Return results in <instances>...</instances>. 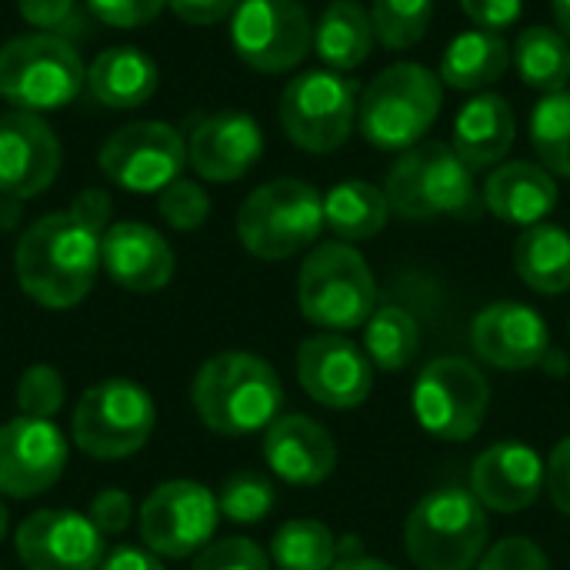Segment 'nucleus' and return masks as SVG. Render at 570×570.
Instances as JSON below:
<instances>
[{"label":"nucleus","mask_w":570,"mask_h":570,"mask_svg":"<svg viewBox=\"0 0 570 570\" xmlns=\"http://www.w3.org/2000/svg\"><path fill=\"white\" fill-rule=\"evenodd\" d=\"M100 267V234L70 210L33 220L13 250L20 291L47 311L77 307L90 294Z\"/></svg>","instance_id":"nucleus-1"},{"label":"nucleus","mask_w":570,"mask_h":570,"mask_svg":"<svg viewBox=\"0 0 570 570\" xmlns=\"http://www.w3.org/2000/svg\"><path fill=\"white\" fill-rule=\"evenodd\" d=\"M190 401L200 424L214 434L247 438L267 431L281 417L284 387L264 357L247 351H224L197 371Z\"/></svg>","instance_id":"nucleus-2"},{"label":"nucleus","mask_w":570,"mask_h":570,"mask_svg":"<svg viewBox=\"0 0 570 570\" xmlns=\"http://www.w3.org/2000/svg\"><path fill=\"white\" fill-rule=\"evenodd\" d=\"M384 197L391 214L404 220L458 217L474 220L484 207L474 170L454 154L451 144L428 140L404 150L384 180Z\"/></svg>","instance_id":"nucleus-3"},{"label":"nucleus","mask_w":570,"mask_h":570,"mask_svg":"<svg viewBox=\"0 0 570 570\" xmlns=\"http://www.w3.org/2000/svg\"><path fill=\"white\" fill-rule=\"evenodd\" d=\"M441 77L421 63L384 67L357 100V130L377 150H411L438 120Z\"/></svg>","instance_id":"nucleus-4"},{"label":"nucleus","mask_w":570,"mask_h":570,"mask_svg":"<svg viewBox=\"0 0 570 570\" xmlns=\"http://www.w3.org/2000/svg\"><path fill=\"white\" fill-rule=\"evenodd\" d=\"M488 544V514L471 491L424 494L404 521V551L417 570H474Z\"/></svg>","instance_id":"nucleus-5"},{"label":"nucleus","mask_w":570,"mask_h":570,"mask_svg":"<svg viewBox=\"0 0 570 570\" xmlns=\"http://www.w3.org/2000/svg\"><path fill=\"white\" fill-rule=\"evenodd\" d=\"M297 307L324 331H354L377 311V281L367 261L344 240L314 247L297 274Z\"/></svg>","instance_id":"nucleus-6"},{"label":"nucleus","mask_w":570,"mask_h":570,"mask_svg":"<svg viewBox=\"0 0 570 570\" xmlns=\"http://www.w3.org/2000/svg\"><path fill=\"white\" fill-rule=\"evenodd\" d=\"M83 83V60L60 33H20L0 47V97L17 110H60Z\"/></svg>","instance_id":"nucleus-7"},{"label":"nucleus","mask_w":570,"mask_h":570,"mask_svg":"<svg viewBox=\"0 0 570 570\" xmlns=\"http://www.w3.org/2000/svg\"><path fill=\"white\" fill-rule=\"evenodd\" d=\"M324 230V197L317 187L281 177L257 187L237 210V237L261 261H287Z\"/></svg>","instance_id":"nucleus-8"},{"label":"nucleus","mask_w":570,"mask_h":570,"mask_svg":"<svg viewBox=\"0 0 570 570\" xmlns=\"http://www.w3.org/2000/svg\"><path fill=\"white\" fill-rule=\"evenodd\" d=\"M157 424L154 397L127 377H110L83 391L73 407V444L97 461H120L137 454Z\"/></svg>","instance_id":"nucleus-9"},{"label":"nucleus","mask_w":570,"mask_h":570,"mask_svg":"<svg viewBox=\"0 0 570 570\" xmlns=\"http://www.w3.org/2000/svg\"><path fill=\"white\" fill-rule=\"evenodd\" d=\"M277 114L294 147L311 154H331L354 130L357 90L337 70H307L284 87Z\"/></svg>","instance_id":"nucleus-10"},{"label":"nucleus","mask_w":570,"mask_h":570,"mask_svg":"<svg viewBox=\"0 0 570 570\" xmlns=\"http://www.w3.org/2000/svg\"><path fill=\"white\" fill-rule=\"evenodd\" d=\"M491 411V387L484 374L464 357L431 361L414 384V414L438 441H471Z\"/></svg>","instance_id":"nucleus-11"},{"label":"nucleus","mask_w":570,"mask_h":570,"mask_svg":"<svg viewBox=\"0 0 570 570\" xmlns=\"http://www.w3.org/2000/svg\"><path fill=\"white\" fill-rule=\"evenodd\" d=\"M230 43L247 67L284 73L304 63L314 23L301 0H240L230 13Z\"/></svg>","instance_id":"nucleus-12"},{"label":"nucleus","mask_w":570,"mask_h":570,"mask_svg":"<svg viewBox=\"0 0 570 570\" xmlns=\"http://www.w3.org/2000/svg\"><path fill=\"white\" fill-rule=\"evenodd\" d=\"M217 521V498L197 481H167L154 488L137 514L144 548L170 561L200 554L210 544Z\"/></svg>","instance_id":"nucleus-13"},{"label":"nucleus","mask_w":570,"mask_h":570,"mask_svg":"<svg viewBox=\"0 0 570 570\" xmlns=\"http://www.w3.org/2000/svg\"><path fill=\"white\" fill-rule=\"evenodd\" d=\"M187 164L184 137L164 120H134L100 147V170L110 184L134 194H160Z\"/></svg>","instance_id":"nucleus-14"},{"label":"nucleus","mask_w":570,"mask_h":570,"mask_svg":"<svg viewBox=\"0 0 570 570\" xmlns=\"http://www.w3.org/2000/svg\"><path fill=\"white\" fill-rule=\"evenodd\" d=\"M297 381L311 401L331 411L361 407L374 387V364L344 334H314L297 347Z\"/></svg>","instance_id":"nucleus-15"},{"label":"nucleus","mask_w":570,"mask_h":570,"mask_svg":"<svg viewBox=\"0 0 570 570\" xmlns=\"http://www.w3.org/2000/svg\"><path fill=\"white\" fill-rule=\"evenodd\" d=\"M67 438L53 421L13 417L0 428V494L27 501L50 491L67 468Z\"/></svg>","instance_id":"nucleus-16"},{"label":"nucleus","mask_w":570,"mask_h":570,"mask_svg":"<svg viewBox=\"0 0 570 570\" xmlns=\"http://www.w3.org/2000/svg\"><path fill=\"white\" fill-rule=\"evenodd\" d=\"M17 558L27 570H100L107 548L87 514L37 511L17 528Z\"/></svg>","instance_id":"nucleus-17"},{"label":"nucleus","mask_w":570,"mask_h":570,"mask_svg":"<svg viewBox=\"0 0 570 570\" xmlns=\"http://www.w3.org/2000/svg\"><path fill=\"white\" fill-rule=\"evenodd\" d=\"M474 354L501 371L541 367L551 354L548 321L521 301H494L471 324Z\"/></svg>","instance_id":"nucleus-18"},{"label":"nucleus","mask_w":570,"mask_h":570,"mask_svg":"<svg viewBox=\"0 0 570 570\" xmlns=\"http://www.w3.org/2000/svg\"><path fill=\"white\" fill-rule=\"evenodd\" d=\"M60 174L57 134L27 110L0 117V197L30 200Z\"/></svg>","instance_id":"nucleus-19"},{"label":"nucleus","mask_w":570,"mask_h":570,"mask_svg":"<svg viewBox=\"0 0 570 570\" xmlns=\"http://www.w3.org/2000/svg\"><path fill=\"white\" fill-rule=\"evenodd\" d=\"M264 154L261 124L250 114L224 110L204 117L187 140V164L210 184L240 180Z\"/></svg>","instance_id":"nucleus-20"},{"label":"nucleus","mask_w":570,"mask_h":570,"mask_svg":"<svg viewBox=\"0 0 570 570\" xmlns=\"http://www.w3.org/2000/svg\"><path fill=\"white\" fill-rule=\"evenodd\" d=\"M544 491V461L534 448L518 441L491 444L471 468V494L484 511L518 514Z\"/></svg>","instance_id":"nucleus-21"},{"label":"nucleus","mask_w":570,"mask_h":570,"mask_svg":"<svg viewBox=\"0 0 570 570\" xmlns=\"http://www.w3.org/2000/svg\"><path fill=\"white\" fill-rule=\"evenodd\" d=\"M100 264L107 277L134 294H154L174 277L170 244L140 220L110 224L100 237Z\"/></svg>","instance_id":"nucleus-22"},{"label":"nucleus","mask_w":570,"mask_h":570,"mask_svg":"<svg viewBox=\"0 0 570 570\" xmlns=\"http://www.w3.org/2000/svg\"><path fill=\"white\" fill-rule=\"evenodd\" d=\"M264 461L267 468L297 488L324 484L337 468V444L324 424L304 414H281L264 431Z\"/></svg>","instance_id":"nucleus-23"},{"label":"nucleus","mask_w":570,"mask_h":570,"mask_svg":"<svg viewBox=\"0 0 570 570\" xmlns=\"http://www.w3.org/2000/svg\"><path fill=\"white\" fill-rule=\"evenodd\" d=\"M484 207L514 227H534L544 224V217L558 207V184L554 174L531 160H511L491 170L484 190Z\"/></svg>","instance_id":"nucleus-24"},{"label":"nucleus","mask_w":570,"mask_h":570,"mask_svg":"<svg viewBox=\"0 0 570 570\" xmlns=\"http://www.w3.org/2000/svg\"><path fill=\"white\" fill-rule=\"evenodd\" d=\"M514 134L518 124L511 104L501 94H478L461 107L451 147L471 170H491L508 157Z\"/></svg>","instance_id":"nucleus-25"},{"label":"nucleus","mask_w":570,"mask_h":570,"mask_svg":"<svg viewBox=\"0 0 570 570\" xmlns=\"http://www.w3.org/2000/svg\"><path fill=\"white\" fill-rule=\"evenodd\" d=\"M160 70L140 47H110L87 67V87L110 110H134L157 94Z\"/></svg>","instance_id":"nucleus-26"},{"label":"nucleus","mask_w":570,"mask_h":570,"mask_svg":"<svg viewBox=\"0 0 570 570\" xmlns=\"http://www.w3.org/2000/svg\"><path fill=\"white\" fill-rule=\"evenodd\" d=\"M511 67V47L501 33L494 30H464L458 33L441 57V83L454 87V90H484L491 83H498Z\"/></svg>","instance_id":"nucleus-27"},{"label":"nucleus","mask_w":570,"mask_h":570,"mask_svg":"<svg viewBox=\"0 0 570 570\" xmlns=\"http://www.w3.org/2000/svg\"><path fill=\"white\" fill-rule=\"evenodd\" d=\"M374 43L371 10L357 0H331L314 27V50L337 73L361 67Z\"/></svg>","instance_id":"nucleus-28"},{"label":"nucleus","mask_w":570,"mask_h":570,"mask_svg":"<svg viewBox=\"0 0 570 570\" xmlns=\"http://www.w3.org/2000/svg\"><path fill=\"white\" fill-rule=\"evenodd\" d=\"M518 277L548 297L570 291V234L558 224H534L514 244Z\"/></svg>","instance_id":"nucleus-29"},{"label":"nucleus","mask_w":570,"mask_h":570,"mask_svg":"<svg viewBox=\"0 0 570 570\" xmlns=\"http://www.w3.org/2000/svg\"><path fill=\"white\" fill-rule=\"evenodd\" d=\"M391 204L381 187L367 180H344L324 194V227H331L344 244L371 240L387 227Z\"/></svg>","instance_id":"nucleus-30"},{"label":"nucleus","mask_w":570,"mask_h":570,"mask_svg":"<svg viewBox=\"0 0 570 570\" xmlns=\"http://www.w3.org/2000/svg\"><path fill=\"white\" fill-rule=\"evenodd\" d=\"M511 60L521 73V80L541 94L568 90L570 83V43L558 27H524L518 37V47L511 50Z\"/></svg>","instance_id":"nucleus-31"},{"label":"nucleus","mask_w":570,"mask_h":570,"mask_svg":"<svg viewBox=\"0 0 570 570\" xmlns=\"http://www.w3.org/2000/svg\"><path fill=\"white\" fill-rule=\"evenodd\" d=\"M421 347V331L411 311L384 304L364 324V354L377 371H404Z\"/></svg>","instance_id":"nucleus-32"},{"label":"nucleus","mask_w":570,"mask_h":570,"mask_svg":"<svg viewBox=\"0 0 570 570\" xmlns=\"http://www.w3.org/2000/svg\"><path fill=\"white\" fill-rule=\"evenodd\" d=\"M341 558L334 531L314 518H294L277 528L271 541V561L277 570H331Z\"/></svg>","instance_id":"nucleus-33"},{"label":"nucleus","mask_w":570,"mask_h":570,"mask_svg":"<svg viewBox=\"0 0 570 570\" xmlns=\"http://www.w3.org/2000/svg\"><path fill=\"white\" fill-rule=\"evenodd\" d=\"M531 144L544 170L570 177V90L541 97L531 114Z\"/></svg>","instance_id":"nucleus-34"},{"label":"nucleus","mask_w":570,"mask_h":570,"mask_svg":"<svg viewBox=\"0 0 570 570\" xmlns=\"http://www.w3.org/2000/svg\"><path fill=\"white\" fill-rule=\"evenodd\" d=\"M434 17V0H374V40L387 50H407L424 40Z\"/></svg>","instance_id":"nucleus-35"},{"label":"nucleus","mask_w":570,"mask_h":570,"mask_svg":"<svg viewBox=\"0 0 570 570\" xmlns=\"http://www.w3.org/2000/svg\"><path fill=\"white\" fill-rule=\"evenodd\" d=\"M274 504H277L274 484L254 471H240V474L227 478L217 494L220 518H227L234 524H257L274 511Z\"/></svg>","instance_id":"nucleus-36"},{"label":"nucleus","mask_w":570,"mask_h":570,"mask_svg":"<svg viewBox=\"0 0 570 570\" xmlns=\"http://www.w3.org/2000/svg\"><path fill=\"white\" fill-rule=\"evenodd\" d=\"M63 397H67L63 377L50 364H33L17 381V407H20L23 417L53 421V414L63 407Z\"/></svg>","instance_id":"nucleus-37"},{"label":"nucleus","mask_w":570,"mask_h":570,"mask_svg":"<svg viewBox=\"0 0 570 570\" xmlns=\"http://www.w3.org/2000/svg\"><path fill=\"white\" fill-rule=\"evenodd\" d=\"M157 207H160V217L174 230H197L210 217V197H207V190L197 180H184V177L160 190Z\"/></svg>","instance_id":"nucleus-38"},{"label":"nucleus","mask_w":570,"mask_h":570,"mask_svg":"<svg viewBox=\"0 0 570 570\" xmlns=\"http://www.w3.org/2000/svg\"><path fill=\"white\" fill-rule=\"evenodd\" d=\"M194 570H271V554L250 538H224L194 558Z\"/></svg>","instance_id":"nucleus-39"},{"label":"nucleus","mask_w":570,"mask_h":570,"mask_svg":"<svg viewBox=\"0 0 570 570\" xmlns=\"http://www.w3.org/2000/svg\"><path fill=\"white\" fill-rule=\"evenodd\" d=\"M478 570H551V561L531 538H504L478 561Z\"/></svg>","instance_id":"nucleus-40"},{"label":"nucleus","mask_w":570,"mask_h":570,"mask_svg":"<svg viewBox=\"0 0 570 570\" xmlns=\"http://www.w3.org/2000/svg\"><path fill=\"white\" fill-rule=\"evenodd\" d=\"M17 7H20V17L30 27H37L40 33L67 37L73 30V23L77 27L83 23V17L77 13V0H17Z\"/></svg>","instance_id":"nucleus-41"},{"label":"nucleus","mask_w":570,"mask_h":570,"mask_svg":"<svg viewBox=\"0 0 570 570\" xmlns=\"http://www.w3.org/2000/svg\"><path fill=\"white\" fill-rule=\"evenodd\" d=\"M134 501H130V494L127 491H120V488H107V491H100L94 501H90V511H87V518L94 521V528L104 534V538H117V534H124L130 524H134Z\"/></svg>","instance_id":"nucleus-42"},{"label":"nucleus","mask_w":570,"mask_h":570,"mask_svg":"<svg viewBox=\"0 0 570 570\" xmlns=\"http://www.w3.org/2000/svg\"><path fill=\"white\" fill-rule=\"evenodd\" d=\"M87 7L97 20L120 27V30H134V27H147L150 20H157L167 0H87Z\"/></svg>","instance_id":"nucleus-43"},{"label":"nucleus","mask_w":570,"mask_h":570,"mask_svg":"<svg viewBox=\"0 0 570 570\" xmlns=\"http://www.w3.org/2000/svg\"><path fill=\"white\" fill-rule=\"evenodd\" d=\"M461 10L471 23H478L481 30H508L521 20L524 0H461Z\"/></svg>","instance_id":"nucleus-44"},{"label":"nucleus","mask_w":570,"mask_h":570,"mask_svg":"<svg viewBox=\"0 0 570 570\" xmlns=\"http://www.w3.org/2000/svg\"><path fill=\"white\" fill-rule=\"evenodd\" d=\"M544 488H548L551 504L570 518V438H564L551 451V458L544 464Z\"/></svg>","instance_id":"nucleus-45"},{"label":"nucleus","mask_w":570,"mask_h":570,"mask_svg":"<svg viewBox=\"0 0 570 570\" xmlns=\"http://www.w3.org/2000/svg\"><path fill=\"white\" fill-rule=\"evenodd\" d=\"M167 3L184 23L210 27V23H220L224 17H230L240 0H167Z\"/></svg>","instance_id":"nucleus-46"},{"label":"nucleus","mask_w":570,"mask_h":570,"mask_svg":"<svg viewBox=\"0 0 570 570\" xmlns=\"http://www.w3.org/2000/svg\"><path fill=\"white\" fill-rule=\"evenodd\" d=\"M70 214H77L87 227H94L104 237V230L110 227V197L104 190H97V187H87V190L77 194Z\"/></svg>","instance_id":"nucleus-47"},{"label":"nucleus","mask_w":570,"mask_h":570,"mask_svg":"<svg viewBox=\"0 0 570 570\" xmlns=\"http://www.w3.org/2000/svg\"><path fill=\"white\" fill-rule=\"evenodd\" d=\"M100 570H167V568H164V561H160L150 548H144V544H117L114 551H107V558H104Z\"/></svg>","instance_id":"nucleus-48"},{"label":"nucleus","mask_w":570,"mask_h":570,"mask_svg":"<svg viewBox=\"0 0 570 570\" xmlns=\"http://www.w3.org/2000/svg\"><path fill=\"white\" fill-rule=\"evenodd\" d=\"M331 570H397L384 561H374V558H364V554H354V558H341Z\"/></svg>","instance_id":"nucleus-49"},{"label":"nucleus","mask_w":570,"mask_h":570,"mask_svg":"<svg viewBox=\"0 0 570 570\" xmlns=\"http://www.w3.org/2000/svg\"><path fill=\"white\" fill-rule=\"evenodd\" d=\"M20 204L23 200H13V197H0V230H10L20 217Z\"/></svg>","instance_id":"nucleus-50"},{"label":"nucleus","mask_w":570,"mask_h":570,"mask_svg":"<svg viewBox=\"0 0 570 570\" xmlns=\"http://www.w3.org/2000/svg\"><path fill=\"white\" fill-rule=\"evenodd\" d=\"M551 10H554V23H558V30L568 37V43H570V0H551Z\"/></svg>","instance_id":"nucleus-51"},{"label":"nucleus","mask_w":570,"mask_h":570,"mask_svg":"<svg viewBox=\"0 0 570 570\" xmlns=\"http://www.w3.org/2000/svg\"><path fill=\"white\" fill-rule=\"evenodd\" d=\"M7 524H10V518H7V508H3V501H0V541L7 538Z\"/></svg>","instance_id":"nucleus-52"}]
</instances>
